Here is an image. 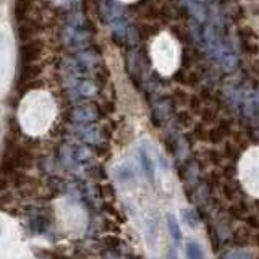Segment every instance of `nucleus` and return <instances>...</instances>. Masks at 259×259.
<instances>
[{
  "label": "nucleus",
  "mask_w": 259,
  "mask_h": 259,
  "mask_svg": "<svg viewBox=\"0 0 259 259\" xmlns=\"http://www.w3.org/2000/svg\"><path fill=\"white\" fill-rule=\"evenodd\" d=\"M33 162L34 156L29 149L21 148V146H8L3 154L2 164H0V170L3 174H13L17 170L29 169Z\"/></svg>",
  "instance_id": "1"
},
{
  "label": "nucleus",
  "mask_w": 259,
  "mask_h": 259,
  "mask_svg": "<svg viewBox=\"0 0 259 259\" xmlns=\"http://www.w3.org/2000/svg\"><path fill=\"white\" fill-rule=\"evenodd\" d=\"M42 50H44V42L40 39L26 40V42L21 45V49H20V60H21L24 65H31L40 57Z\"/></svg>",
  "instance_id": "2"
},
{
  "label": "nucleus",
  "mask_w": 259,
  "mask_h": 259,
  "mask_svg": "<svg viewBox=\"0 0 259 259\" xmlns=\"http://www.w3.org/2000/svg\"><path fill=\"white\" fill-rule=\"evenodd\" d=\"M39 31V26L36 24V21H33V20H23V21H20V26H18V38L21 40H31V38L34 36Z\"/></svg>",
  "instance_id": "3"
},
{
  "label": "nucleus",
  "mask_w": 259,
  "mask_h": 259,
  "mask_svg": "<svg viewBox=\"0 0 259 259\" xmlns=\"http://www.w3.org/2000/svg\"><path fill=\"white\" fill-rule=\"evenodd\" d=\"M34 3V0H15L13 3V15L15 18L18 20V21H23V20H26L29 10H31Z\"/></svg>",
  "instance_id": "4"
},
{
  "label": "nucleus",
  "mask_w": 259,
  "mask_h": 259,
  "mask_svg": "<svg viewBox=\"0 0 259 259\" xmlns=\"http://www.w3.org/2000/svg\"><path fill=\"white\" fill-rule=\"evenodd\" d=\"M253 232L250 230V228H246V227H240V228H237L235 232H233V241H235V245L237 246H245L248 245V243H251L253 241Z\"/></svg>",
  "instance_id": "5"
},
{
  "label": "nucleus",
  "mask_w": 259,
  "mask_h": 259,
  "mask_svg": "<svg viewBox=\"0 0 259 259\" xmlns=\"http://www.w3.org/2000/svg\"><path fill=\"white\" fill-rule=\"evenodd\" d=\"M185 250H186V259H206L204 253H202V248L195 241H188Z\"/></svg>",
  "instance_id": "6"
},
{
  "label": "nucleus",
  "mask_w": 259,
  "mask_h": 259,
  "mask_svg": "<svg viewBox=\"0 0 259 259\" xmlns=\"http://www.w3.org/2000/svg\"><path fill=\"white\" fill-rule=\"evenodd\" d=\"M169 230H170L172 240H174L177 245H179V243H181V230H180V225H179V222H177L172 216H169Z\"/></svg>",
  "instance_id": "7"
},
{
  "label": "nucleus",
  "mask_w": 259,
  "mask_h": 259,
  "mask_svg": "<svg viewBox=\"0 0 259 259\" xmlns=\"http://www.w3.org/2000/svg\"><path fill=\"white\" fill-rule=\"evenodd\" d=\"M183 217H185V220H186L188 225H190V227H196L198 217L191 216V214H190V211H183Z\"/></svg>",
  "instance_id": "8"
},
{
  "label": "nucleus",
  "mask_w": 259,
  "mask_h": 259,
  "mask_svg": "<svg viewBox=\"0 0 259 259\" xmlns=\"http://www.w3.org/2000/svg\"><path fill=\"white\" fill-rule=\"evenodd\" d=\"M170 259H177V256H175V255H172V256H170Z\"/></svg>",
  "instance_id": "9"
},
{
  "label": "nucleus",
  "mask_w": 259,
  "mask_h": 259,
  "mask_svg": "<svg viewBox=\"0 0 259 259\" xmlns=\"http://www.w3.org/2000/svg\"><path fill=\"white\" fill-rule=\"evenodd\" d=\"M256 259H259V255H258V256H256Z\"/></svg>",
  "instance_id": "10"
}]
</instances>
